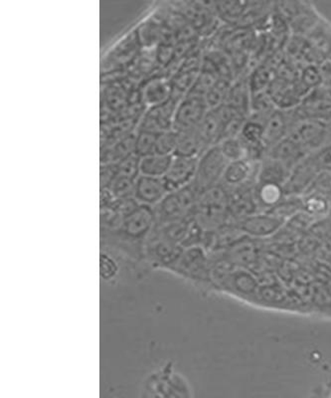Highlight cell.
I'll list each match as a JSON object with an SVG mask.
<instances>
[{
	"label": "cell",
	"instance_id": "52a82bcc",
	"mask_svg": "<svg viewBox=\"0 0 331 398\" xmlns=\"http://www.w3.org/2000/svg\"><path fill=\"white\" fill-rule=\"evenodd\" d=\"M168 272L174 274L192 282L205 280L207 275L206 256L199 246L184 248L179 259L168 268Z\"/></svg>",
	"mask_w": 331,
	"mask_h": 398
},
{
	"label": "cell",
	"instance_id": "603a6c76",
	"mask_svg": "<svg viewBox=\"0 0 331 398\" xmlns=\"http://www.w3.org/2000/svg\"><path fill=\"white\" fill-rule=\"evenodd\" d=\"M163 23L154 19H148L137 29V39L143 48L155 49L161 41Z\"/></svg>",
	"mask_w": 331,
	"mask_h": 398
},
{
	"label": "cell",
	"instance_id": "83f0119b",
	"mask_svg": "<svg viewBox=\"0 0 331 398\" xmlns=\"http://www.w3.org/2000/svg\"><path fill=\"white\" fill-rule=\"evenodd\" d=\"M218 146L228 162L246 160V148L239 137L223 140Z\"/></svg>",
	"mask_w": 331,
	"mask_h": 398
},
{
	"label": "cell",
	"instance_id": "9c48e42d",
	"mask_svg": "<svg viewBox=\"0 0 331 398\" xmlns=\"http://www.w3.org/2000/svg\"><path fill=\"white\" fill-rule=\"evenodd\" d=\"M319 173L312 155H308L290 169L289 178L283 185L285 196L308 191Z\"/></svg>",
	"mask_w": 331,
	"mask_h": 398
},
{
	"label": "cell",
	"instance_id": "8fae6325",
	"mask_svg": "<svg viewBox=\"0 0 331 398\" xmlns=\"http://www.w3.org/2000/svg\"><path fill=\"white\" fill-rule=\"evenodd\" d=\"M326 133H328L326 122L305 119L294 124L288 135L306 151L308 149L319 148L323 144Z\"/></svg>",
	"mask_w": 331,
	"mask_h": 398
},
{
	"label": "cell",
	"instance_id": "cb8c5ba5",
	"mask_svg": "<svg viewBox=\"0 0 331 398\" xmlns=\"http://www.w3.org/2000/svg\"><path fill=\"white\" fill-rule=\"evenodd\" d=\"M281 224V219L271 216L246 217L241 223L242 229L256 235H267L276 231Z\"/></svg>",
	"mask_w": 331,
	"mask_h": 398
},
{
	"label": "cell",
	"instance_id": "7a4b0ae2",
	"mask_svg": "<svg viewBox=\"0 0 331 398\" xmlns=\"http://www.w3.org/2000/svg\"><path fill=\"white\" fill-rule=\"evenodd\" d=\"M229 192L219 183L198 192L193 219L203 230L219 227L229 214Z\"/></svg>",
	"mask_w": 331,
	"mask_h": 398
},
{
	"label": "cell",
	"instance_id": "ab89813d",
	"mask_svg": "<svg viewBox=\"0 0 331 398\" xmlns=\"http://www.w3.org/2000/svg\"><path fill=\"white\" fill-rule=\"evenodd\" d=\"M321 71L325 76H331V56L321 65Z\"/></svg>",
	"mask_w": 331,
	"mask_h": 398
},
{
	"label": "cell",
	"instance_id": "4fadbf2b",
	"mask_svg": "<svg viewBox=\"0 0 331 398\" xmlns=\"http://www.w3.org/2000/svg\"><path fill=\"white\" fill-rule=\"evenodd\" d=\"M170 193L163 178L139 176L134 187V198L141 205L155 207Z\"/></svg>",
	"mask_w": 331,
	"mask_h": 398
},
{
	"label": "cell",
	"instance_id": "ffe728a7",
	"mask_svg": "<svg viewBox=\"0 0 331 398\" xmlns=\"http://www.w3.org/2000/svg\"><path fill=\"white\" fill-rule=\"evenodd\" d=\"M253 162L248 160H237L229 162L222 178V184L225 187H239L249 182L253 178Z\"/></svg>",
	"mask_w": 331,
	"mask_h": 398
},
{
	"label": "cell",
	"instance_id": "f35d334b",
	"mask_svg": "<svg viewBox=\"0 0 331 398\" xmlns=\"http://www.w3.org/2000/svg\"><path fill=\"white\" fill-rule=\"evenodd\" d=\"M305 209L310 214H323L328 209V201L321 194H312L305 200Z\"/></svg>",
	"mask_w": 331,
	"mask_h": 398
},
{
	"label": "cell",
	"instance_id": "836d02e7",
	"mask_svg": "<svg viewBox=\"0 0 331 398\" xmlns=\"http://www.w3.org/2000/svg\"><path fill=\"white\" fill-rule=\"evenodd\" d=\"M299 80L301 81L310 91L321 87L323 84L324 76L319 66L317 65H306L301 70Z\"/></svg>",
	"mask_w": 331,
	"mask_h": 398
},
{
	"label": "cell",
	"instance_id": "6da1fadb",
	"mask_svg": "<svg viewBox=\"0 0 331 398\" xmlns=\"http://www.w3.org/2000/svg\"><path fill=\"white\" fill-rule=\"evenodd\" d=\"M141 398H191L190 386L170 361L148 373L141 386Z\"/></svg>",
	"mask_w": 331,
	"mask_h": 398
},
{
	"label": "cell",
	"instance_id": "7402d4cb",
	"mask_svg": "<svg viewBox=\"0 0 331 398\" xmlns=\"http://www.w3.org/2000/svg\"><path fill=\"white\" fill-rule=\"evenodd\" d=\"M214 9L220 21L236 27L244 17L250 1H213Z\"/></svg>",
	"mask_w": 331,
	"mask_h": 398
},
{
	"label": "cell",
	"instance_id": "30bf717a",
	"mask_svg": "<svg viewBox=\"0 0 331 398\" xmlns=\"http://www.w3.org/2000/svg\"><path fill=\"white\" fill-rule=\"evenodd\" d=\"M182 99L173 96L170 101L159 107L148 108L139 124V131L159 133L173 130L175 111Z\"/></svg>",
	"mask_w": 331,
	"mask_h": 398
},
{
	"label": "cell",
	"instance_id": "277c9868",
	"mask_svg": "<svg viewBox=\"0 0 331 398\" xmlns=\"http://www.w3.org/2000/svg\"><path fill=\"white\" fill-rule=\"evenodd\" d=\"M179 11L198 37L212 36L220 28L221 21L216 15L213 1L182 2Z\"/></svg>",
	"mask_w": 331,
	"mask_h": 398
},
{
	"label": "cell",
	"instance_id": "2e32d148",
	"mask_svg": "<svg viewBox=\"0 0 331 398\" xmlns=\"http://www.w3.org/2000/svg\"><path fill=\"white\" fill-rule=\"evenodd\" d=\"M306 151L301 148L290 135L281 140L279 144L272 146L267 151L265 157L274 158L285 164L288 169H292L299 160L306 157Z\"/></svg>",
	"mask_w": 331,
	"mask_h": 398
},
{
	"label": "cell",
	"instance_id": "e575fe53",
	"mask_svg": "<svg viewBox=\"0 0 331 398\" xmlns=\"http://www.w3.org/2000/svg\"><path fill=\"white\" fill-rule=\"evenodd\" d=\"M139 162H141V158L134 153H130L127 157L121 158L117 164V173L137 180L141 176Z\"/></svg>",
	"mask_w": 331,
	"mask_h": 398
},
{
	"label": "cell",
	"instance_id": "f1b7e54d",
	"mask_svg": "<svg viewBox=\"0 0 331 398\" xmlns=\"http://www.w3.org/2000/svg\"><path fill=\"white\" fill-rule=\"evenodd\" d=\"M231 84L232 82L230 81L219 79L218 82L213 86L212 89L207 93L206 96H205V102H206L209 111L216 110L226 103L227 95H228Z\"/></svg>",
	"mask_w": 331,
	"mask_h": 398
},
{
	"label": "cell",
	"instance_id": "74e56055",
	"mask_svg": "<svg viewBox=\"0 0 331 398\" xmlns=\"http://www.w3.org/2000/svg\"><path fill=\"white\" fill-rule=\"evenodd\" d=\"M312 155L319 173L331 174V144L324 146Z\"/></svg>",
	"mask_w": 331,
	"mask_h": 398
},
{
	"label": "cell",
	"instance_id": "4316f807",
	"mask_svg": "<svg viewBox=\"0 0 331 398\" xmlns=\"http://www.w3.org/2000/svg\"><path fill=\"white\" fill-rule=\"evenodd\" d=\"M239 139L246 146H261L263 140V124L255 120L248 119L241 130Z\"/></svg>",
	"mask_w": 331,
	"mask_h": 398
},
{
	"label": "cell",
	"instance_id": "9a60e30c",
	"mask_svg": "<svg viewBox=\"0 0 331 398\" xmlns=\"http://www.w3.org/2000/svg\"><path fill=\"white\" fill-rule=\"evenodd\" d=\"M289 120L283 111L276 110L263 123V144L267 151L289 135Z\"/></svg>",
	"mask_w": 331,
	"mask_h": 398
},
{
	"label": "cell",
	"instance_id": "4dcf8cb0",
	"mask_svg": "<svg viewBox=\"0 0 331 398\" xmlns=\"http://www.w3.org/2000/svg\"><path fill=\"white\" fill-rule=\"evenodd\" d=\"M179 133L174 130L164 131L157 135L155 153L173 157L177 153Z\"/></svg>",
	"mask_w": 331,
	"mask_h": 398
},
{
	"label": "cell",
	"instance_id": "3957f363",
	"mask_svg": "<svg viewBox=\"0 0 331 398\" xmlns=\"http://www.w3.org/2000/svg\"><path fill=\"white\" fill-rule=\"evenodd\" d=\"M198 191L194 183L171 191L154 207L157 224L172 222L193 217Z\"/></svg>",
	"mask_w": 331,
	"mask_h": 398
},
{
	"label": "cell",
	"instance_id": "7c38bea8",
	"mask_svg": "<svg viewBox=\"0 0 331 398\" xmlns=\"http://www.w3.org/2000/svg\"><path fill=\"white\" fill-rule=\"evenodd\" d=\"M198 158L173 155L170 169L164 176L170 192L179 191L194 182Z\"/></svg>",
	"mask_w": 331,
	"mask_h": 398
},
{
	"label": "cell",
	"instance_id": "d6a6232c",
	"mask_svg": "<svg viewBox=\"0 0 331 398\" xmlns=\"http://www.w3.org/2000/svg\"><path fill=\"white\" fill-rule=\"evenodd\" d=\"M157 133L139 131L134 138V153L139 158L155 153Z\"/></svg>",
	"mask_w": 331,
	"mask_h": 398
},
{
	"label": "cell",
	"instance_id": "44dd1931",
	"mask_svg": "<svg viewBox=\"0 0 331 398\" xmlns=\"http://www.w3.org/2000/svg\"><path fill=\"white\" fill-rule=\"evenodd\" d=\"M177 133H179V142H177V153L174 155L199 158L205 149H207L197 129L181 131Z\"/></svg>",
	"mask_w": 331,
	"mask_h": 398
},
{
	"label": "cell",
	"instance_id": "d4e9b609",
	"mask_svg": "<svg viewBox=\"0 0 331 398\" xmlns=\"http://www.w3.org/2000/svg\"><path fill=\"white\" fill-rule=\"evenodd\" d=\"M172 158L159 153H152L148 157L141 158L139 162L141 176L164 178L170 169Z\"/></svg>",
	"mask_w": 331,
	"mask_h": 398
},
{
	"label": "cell",
	"instance_id": "d6986e66",
	"mask_svg": "<svg viewBox=\"0 0 331 398\" xmlns=\"http://www.w3.org/2000/svg\"><path fill=\"white\" fill-rule=\"evenodd\" d=\"M290 171V169L279 160L265 157L262 162H259L257 178L259 183H277L283 185L289 178Z\"/></svg>",
	"mask_w": 331,
	"mask_h": 398
},
{
	"label": "cell",
	"instance_id": "ba28073f",
	"mask_svg": "<svg viewBox=\"0 0 331 398\" xmlns=\"http://www.w3.org/2000/svg\"><path fill=\"white\" fill-rule=\"evenodd\" d=\"M208 111L204 98L186 95L175 111L173 130L181 132L197 129Z\"/></svg>",
	"mask_w": 331,
	"mask_h": 398
},
{
	"label": "cell",
	"instance_id": "5bb4252c",
	"mask_svg": "<svg viewBox=\"0 0 331 398\" xmlns=\"http://www.w3.org/2000/svg\"><path fill=\"white\" fill-rule=\"evenodd\" d=\"M173 90L170 79L155 76L146 81L141 90V98L148 108L159 107L172 98Z\"/></svg>",
	"mask_w": 331,
	"mask_h": 398
},
{
	"label": "cell",
	"instance_id": "8d00e7d4",
	"mask_svg": "<svg viewBox=\"0 0 331 398\" xmlns=\"http://www.w3.org/2000/svg\"><path fill=\"white\" fill-rule=\"evenodd\" d=\"M303 207V201L299 199L294 198L292 200L285 201V202L280 203L271 210V216L278 217V218H283V216H290L294 212L299 211Z\"/></svg>",
	"mask_w": 331,
	"mask_h": 398
},
{
	"label": "cell",
	"instance_id": "ac0fdd59",
	"mask_svg": "<svg viewBox=\"0 0 331 398\" xmlns=\"http://www.w3.org/2000/svg\"><path fill=\"white\" fill-rule=\"evenodd\" d=\"M251 97L248 77L242 74L236 77L235 80L230 86L225 104L237 108L248 117L250 115V108H251Z\"/></svg>",
	"mask_w": 331,
	"mask_h": 398
},
{
	"label": "cell",
	"instance_id": "e0dca14e",
	"mask_svg": "<svg viewBox=\"0 0 331 398\" xmlns=\"http://www.w3.org/2000/svg\"><path fill=\"white\" fill-rule=\"evenodd\" d=\"M198 133L206 148L218 146L224 135V124L217 110H210L198 126Z\"/></svg>",
	"mask_w": 331,
	"mask_h": 398
},
{
	"label": "cell",
	"instance_id": "5b68a950",
	"mask_svg": "<svg viewBox=\"0 0 331 398\" xmlns=\"http://www.w3.org/2000/svg\"><path fill=\"white\" fill-rule=\"evenodd\" d=\"M228 164L221 153L219 146L205 149L198 158L197 171L193 182L198 192L219 184Z\"/></svg>",
	"mask_w": 331,
	"mask_h": 398
},
{
	"label": "cell",
	"instance_id": "f546056e",
	"mask_svg": "<svg viewBox=\"0 0 331 398\" xmlns=\"http://www.w3.org/2000/svg\"><path fill=\"white\" fill-rule=\"evenodd\" d=\"M306 39L323 64L331 56V40L328 36L323 31H317V29H314L308 34Z\"/></svg>",
	"mask_w": 331,
	"mask_h": 398
},
{
	"label": "cell",
	"instance_id": "484cf974",
	"mask_svg": "<svg viewBox=\"0 0 331 398\" xmlns=\"http://www.w3.org/2000/svg\"><path fill=\"white\" fill-rule=\"evenodd\" d=\"M274 77H276V72L271 67L268 66L265 63L254 67L248 77V83H249L251 94L256 95L267 91Z\"/></svg>",
	"mask_w": 331,
	"mask_h": 398
},
{
	"label": "cell",
	"instance_id": "1f68e13d",
	"mask_svg": "<svg viewBox=\"0 0 331 398\" xmlns=\"http://www.w3.org/2000/svg\"><path fill=\"white\" fill-rule=\"evenodd\" d=\"M257 196L268 205H276L285 196L283 185L277 183H257Z\"/></svg>",
	"mask_w": 331,
	"mask_h": 398
},
{
	"label": "cell",
	"instance_id": "d590c367",
	"mask_svg": "<svg viewBox=\"0 0 331 398\" xmlns=\"http://www.w3.org/2000/svg\"><path fill=\"white\" fill-rule=\"evenodd\" d=\"M100 270L101 276L106 281H110V280L116 278L119 273V265L116 260L112 256H110L108 253H101L100 258Z\"/></svg>",
	"mask_w": 331,
	"mask_h": 398
},
{
	"label": "cell",
	"instance_id": "8992f818",
	"mask_svg": "<svg viewBox=\"0 0 331 398\" xmlns=\"http://www.w3.org/2000/svg\"><path fill=\"white\" fill-rule=\"evenodd\" d=\"M183 249L182 246L166 240L153 229L146 243V261L152 268L168 271L179 259Z\"/></svg>",
	"mask_w": 331,
	"mask_h": 398
}]
</instances>
